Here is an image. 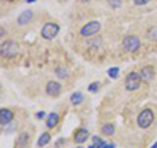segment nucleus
I'll use <instances>...</instances> for the list:
<instances>
[{
	"instance_id": "obj_1",
	"label": "nucleus",
	"mask_w": 157,
	"mask_h": 148,
	"mask_svg": "<svg viewBox=\"0 0 157 148\" xmlns=\"http://www.w3.org/2000/svg\"><path fill=\"white\" fill-rule=\"evenodd\" d=\"M155 119V114L151 109H144L137 117V126L141 129H148Z\"/></svg>"
},
{
	"instance_id": "obj_2",
	"label": "nucleus",
	"mask_w": 157,
	"mask_h": 148,
	"mask_svg": "<svg viewBox=\"0 0 157 148\" xmlns=\"http://www.w3.org/2000/svg\"><path fill=\"white\" fill-rule=\"evenodd\" d=\"M140 84H141V76H140V73H137V72H131L127 75L126 77V80H124V87H126V89L127 91H136L137 88L140 87Z\"/></svg>"
},
{
	"instance_id": "obj_3",
	"label": "nucleus",
	"mask_w": 157,
	"mask_h": 148,
	"mask_svg": "<svg viewBox=\"0 0 157 148\" xmlns=\"http://www.w3.org/2000/svg\"><path fill=\"white\" fill-rule=\"evenodd\" d=\"M59 25L58 24H54V22H47L43 25L42 28V30H41V34H42V37L47 39V41H51V39H54L56 36H58V33H59Z\"/></svg>"
},
{
	"instance_id": "obj_4",
	"label": "nucleus",
	"mask_w": 157,
	"mask_h": 148,
	"mask_svg": "<svg viewBox=\"0 0 157 148\" xmlns=\"http://www.w3.org/2000/svg\"><path fill=\"white\" fill-rule=\"evenodd\" d=\"M0 51H2V55L6 58H12L18 53V45L14 41H6L2 43V47H0Z\"/></svg>"
},
{
	"instance_id": "obj_5",
	"label": "nucleus",
	"mask_w": 157,
	"mask_h": 148,
	"mask_svg": "<svg viewBox=\"0 0 157 148\" xmlns=\"http://www.w3.org/2000/svg\"><path fill=\"white\" fill-rule=\"evenodd\" d=\"M122 45H123V49L126 51L135 53V51H137V49L140 47V41L136 36H127L123 38Z\"/></svg>"
},
{
	"instance_id": "obj_6",
	"label": "nucleus",
	"mask_w": 157,
	"mask_h": 148,
	"mask_svg": "<svg viewBox=\"0 0 157 148\" xmlns=\"http://www.w3.org/2000/svg\"><path fill=\"white\" fill-rule=\"evenodd\" d=\"M100 29H101L100 22L98 21H90V22L85 24V25L80 29V34L82 37H92V36H94L97 32H100Z\"/></svg>"
},
{
	"instance_id": "obj_7",
	"label": "nucleus",
	"mask_w": 157,
	"mask_h": 148,
	"mask_svg": "<svg viewBox=\"0 0 157 148\" xmlns=\"http://www.w3.org/2000/svg\"><path fill=\"white\" fill-rule=\"evenodd\" d=\"M60 91H62V85L59 84L58 81H48L47 85H46V93L51 97H56L60 95Z\"/></svg>"
},
{
	"instance_id": "obj_8",
	"label": "nucleus",
	"mask_w": 157,
	"mask_h": 148,
	"mask_svg": "<svg viewBox=\"0 0 157 148\" xmlns=\"http://www.w3.org/2000/svg\"><path fill=\"white\" fill-rule=\"evenodd\" d=\"M88 138H89V132H88V130H85V129H78L75 132L73 140H75V143H77V144H82L84 142L88 140Z\"/></svg>"
},
{
	"instance_id": "obj_9",
	"label": "nucleus",
	"mask_w": 157,
	"mask_h": 148,
	"mask_svg": "<svg viewBox=\"0 0 157 148\" xmlns=\"http://www.w3.org/2000/svg\"><path fill=\"white\" fill-rule=\"evenodd\" d=\"M12 119H13V113L9 109L0 110V123H2V126L8 125L9 122H12Z\"/></svg>"
},
{
	"instance_id": "obj_10",
	"label": "nucleus",
	"mask_w": 157,
	"mask_h": 148,
	"mask_svg": "<svg viewBox=\"0 0 157 148\" xmlns=\"http://www.w3.org/2000/svg\"><path fill=\"white\" fill-rule=\"evenodd\" d=\"M32 17H33V12L30 11V9H26V11H24L18 16V18H17L18 25H25V24H28L29 21H30Z\"/></svg>"
},
{
	"instance_id": "obj_11",
	"label": "nucleus",
	"mask_w": 157,
	"mask_h": 148,
	"mask_svg": "<svg viewBox=\"0 0 157 148\" xmlns=\"http://www.w3.org/2000/svg\"><path fill=\"white\" fill-rule=\"evenodd\" d=\"M140 76H141V80L144 81H151L152 77H153V68L151 66H147V67H143L140 71Z\"/></svg>"
},
{
	"instance_id": "obj_12",
	"label": "nucleus",
	"mask_w": 157,
	"mask_h": 148,
	"mask_svg": "<svg viewBox=\"0 0 157 148\" xmlns=\"http://www.w3.org/2000/svg\"><path fill=\"white\" fill-rule=\"evenodd\" d=\"M59 122V114L58 113H50L47 117V127L48 129H52V127H55Z\"/></svg>"
},
{
	"instance_id": "obj_13",
	"label": "nucleus",
	"mask_w": 157,
	"mask_h": 148,
	"mask_svg": "<svg viewBox=\"0 0 157 148\" xmlns=\"http://www.w3.org/2000/svg\"><path fill=\"white\" fill-rule=\"evenodd\" d=\"M29 143V134L28 132H21V134L18 135L17 138V142H16V144L18 148H24V147H26V144Z\"/></svg>"
},
{
	"instance_id": "obj_14",
	"label": "nucleus",
	"mask_w": 157,
	"mask_h": 148,
	"mask_svg": "<svg viewBox=\"0 0 157 148\" xmlns=\"http://www.w3.org/2000/svg\"><path fill=\"white\" fill-rule=\"evenodd\" d=\"M50 140H51V135L48 132H43L38 139V147H45Z\"/></svg>"
},
{
	"instance_id": "obj_15",
	"label": "nucleus",
	"mask_w": 157,
	"mask_h": 148,
	"mask_svg": "<svg viewBox=\"0 0 157 148\" xmlns=\"http://www.w3.org/2000/svg\"><path fill=\"white\" fill-rule=\"evenodd\" d=\"M82 100H84V97H82V93H80V92H75L71 96V102L73 105H80Z\"/></svg>"
},
{
	"instance_id": "obj_16",
	"label": "nucleus",
	"mask_w": 157,
	"mask_h": 148,
	"mask_svg": "<svg viewBox=\"0 0 157 148\" xmlns=\"http://www.w3.org/2000/svg\"><path fill=\"white\" fill-rule=\"evenodd\" d=\"M114 131H115V129H114V126L113 125H110V123H107V125H105L104 127H102V134H105V135H113L114 134Z\"/></svg>"
},
{
	"instance_id": "obj_17",
	"label": "nucleus",
	"mask_w": 157,
	"mask_h": 148,
	"mask_svg": "<svg viewBox=\"0 0 157 148\" xmlns=\"http://www.w3.org/2000/svg\"><path fill=\"white\" fill-rule=\"evenodd\" d=\"M55 73H56V76L60 77V79H66L68 76L67 70H66V68H63V67H58L55 70Z\"/></svg>"
},
{
	"instance_id": "obj_18",
	"label": "nucleus",
	"mask_w": 157,
	"mask_h": 148,
	"mask_svg": "<svg viewBox=\"0 0 157 148\" xmlns=\"http://www.w3.org/2000/svg\"><path fill=\"white\" fill-rule=\"evenodd\" d=\"M93 144L96 146V148H104V146L106 144V142L100 139L98 136H93Z\"/></svg>"
},
{
	"instance_id": "obj_19",
	"label": "nucleus",
	"mask_w": 157,
	"mask_h": 148,
	"mask_svg": "<svg viewBox=\"0 0 157 148\" xmlns=\"http://www.w3.org/2000/svg\"><path fill=\"white\" fill-rule=\"evenodd\" d=\"M118 73H119V68L118 67H113V68H109V70H107V75H109L111 79H117Z\"/></svg>"
},
{
	"instance_id": "obj_20",
	"label": "nucleus",
	"mask_w": 157,
	"mask_h": 148,
	"mask_svg": "<svg viewBox=\"0 0 157 148\" xmlns=\"http://www.w3.org/2000/svg\"><path fill=\"white\" fill-rule=\"evenodd\" d=\"M98 89V83H92L89 87H88V91L89 92H97Z\"/></svg>"
},
{
	"instance_id": "obj_21",
	"label": "nucleus",
	"mask_w": 157,
	"mask_h": 148,
	"mask_svg": "<svg viewBox=\"0 0 157 148\" xmlns=\"http://www.w3.org/2000/svg\"><path fill=\"white\" fill-rule=\"evenodd\" d=\"M134 3L136 6H144V4L149 3V0H134Z\"/></svg>"
},
{
	"instance_id": "obj_22",
	"label": "nucleus",
	"mask_w": 157,
	"mask_h": 148,
	"mask_svg": "<svg viewBox=\"0 0 157 148\" xmlns=\"http://www.w3.org/2000/svg\"><path fill=\"white\" fill-rule=\"evenodd\" d=\"M36 117L38 118V119H42V118L45 117V113H43V111H38L37 114H36Z\"/></svg>"
},
{
	"instance_id": "obj_23",
	"label": "nucleus",
	"mask_w": 157,
	"mask_h": 148,
	"mask_svg": "<svg viewBox=\"0 0 157 148\" xmlns=\"http://www.w3.org/2000/svg\"><path fill=\"white\" fill-rule=\"evenodd\" d=\"M104 148H115V144L114 143H106L104 146Z\"/></svg>"
},
{
	"instance_id": "obj_24",
	"label": "nucleus",
	"mask_w": 157,
	"mask_h": 148,
	"mask_svg": "<svg viewBox=\"0 0 157 148\" xmlns=\"http://www.w3.org/2000/svg\"><path fill=\"white\" fill-rule=\"evenodd\" d=\"M63 143H64V139H60L59 142H56V147H58V146H60V144H63Z\"/></svg>"
},
{
	"instance_id": "obj_25",
	"label": "nucleus",
	"mask_w": 157,
	"mask_h": 148,
	"mask_svg": "<svg viewBox=\"0 0 157 148\" xmlns=\"http://www.w3.org/2000/svg\"><path fill=\"white\" fill-rule=\"evenodd\" d=\"M25 2H26V3H34L36 0H25Z\"/></svg>"
},
{
	"instance_id": "obj_26",
	"label": "nucleus",
	"mask_w": 157,
	"mask_h": 148,
	"mask_svg": "<svg viewBox=\"0 0 157 148\" xmlns=\"http://www.w3.org/2000/svg\"><path fill=\"white\" fill-rule=\"evenodd\" d=\"M151 148H157V142H156V143H155V144H153V146H152Z\"/></svg>"
},
{
	"instance_id": "obj_27",
	"label": "nucleus",
	"mask_w": 157,
	"mask_h": 148,
	"mask_svg": "<svg viewBox=\"0 0 157 148\" xmlns=\"http://www.w3.org/2000/svg\"><path fill=\"white\" fill-rule=\"evenodd\" d=\"M88 148H96V146H94V144H92V146H89Z\"/></svg>"
},
{
	"instance_id": "obj_28",
	"label": "nucleus",
	"mask_w": 157,
	"mask_h": 148,
	"mask_svg": "<svg viewBox=\"0 0 157 148\" xmlns=\"http://www.w3.org/2000/svg\"><path fill=\"white\" fill-rule=\"evenodd\" d=\"M81 2H89V0H81Z\"/></svg>"
},
{
	"instance_id": "obj_29",
	"label": "nucleus",
	"mask_w": 157,
	"mask_h": 148,
	"mask_svg": "<svg viewBox=\"0 0 157 148\" xmlns=\"http://www.w3.org/2000/svg\"><path fill=\"white\" fill-rule=\"evenodd\" d=\"M76 148H82V147H76Z\"/></svg>"
}]
</instances>
